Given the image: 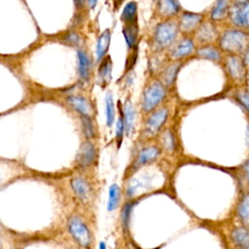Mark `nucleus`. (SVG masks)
<instances>
[{
  "label": "nucleus",
  "mask_w": 249,
  "mask_h": 249,
  "mask_svg": "<svg viewBox=\"0 0 249 249\" xmlns=\"http://www.w3.org/2000/svg\"><path fill=\"white\" fill-rule=\"evenodd\" d=\"M217 45L224 53L241 55L249 49V30L230 25L220 33Z\"/></svg>",
  "instance_id": "f257e3e1"
},
{
  "label": "nucleus",
  "mask_w": 249,
  "mask_h": 249,
  "mask_svg": "<svg viewBox=\"0 0 249 249\" xmlns=\"http://www.w3.org/2000/svg\"><path fill=\"white\" fill-rule=\"evenodd\" d=\"M180 34L176 18L160 19L153 28L152 45L158 52L169 50Z\"/></svg>",
  "instance_id": "f03ea898"
},
{
  "label": "nucleus",
  "mask_w": 249,
  "mask_h": 249,
  "mask_svg": "<svg viewBox=\"0 0 249 249\" xmlns=\"http://www.w3.org/2000/svg\"><path fill=\"white\" fill-rule=\"evenodd\" d=\"M166 95V88L160 80H153L147 84L141 96V110L150 114L162 102Z\"/></svg>",
  "instance_id": "7ed1b4c3"
},
{
  "label": "nucleus",
  "mask_w": 249,
  "mask_h": 249,
  "mask_svg": "<svg viewBox=\"0 0 249 249\" xmlns=\"http://www.w3.org/2000/svg\"><path fill=\"white\" fill-rule=\"evenodd\" d=\"M227 22L231 26L249 30V0L233 1Z\"/></svg>",
  "instance_id": "20e7f679"
},
{
  "label": "nucleus",
  "mask_w": 249,
  "mask_h": 249,
  "mask_svg": "<svg viewBox=\"0 0 249 249\" xmlns=\"http://www.w3.org/2000/svg\"><path fill=\"white\" fill-rule=\"evenodd\" d=\"M217 23L213 22L209 18H205L196 30L192 35L195 43L197 46L207 45V44H215L217 43L221 31L218 28Z\"/></svg>",
  "instance_id": "39448f33"
},
{
  "label": "nucleus",
  "mask_w": 249,
  "mask_h": 249,
  "mask_svg": "<svg viewBox=\"0 0 249 249\" xmlns=\"http://www.w3.org/2000/svg\"><path fill=\"white\" fill-rule=\"evenodd\" d=\"M207 18L205 13H196L182 10L176 17L180 34L192 36L199 24Z\"/></svg>",
  "instance_id": "423d86ee"
},
{
  "label": "nucleus",
  "mask_w": 249,
  "mask_h": 249,
  "mask_svg": "<svg viewBox=\"0 0 249 249\" xmlns=\"http://www.w3.org/2000/svg\"><path fill=\"white\" fill-rule=\"evenodd\" d=\"M196 50V44L192 36L182 35L180 39H177L175 43L169 49L170 60H183L193 54Z\"/></svg>",
  "instance_id": "0eeeda50"
},
{
  "label": "nucleus",
  "mask_w": 249,
  "mask_h": 249,
  "mask_svg": "<svg viewBox=\"0 0 249 249\" xmlns=\"http://www.w3.org/2000/svg\"><path fill=\"white\" fill-rule=\"evenodd\" d=\"M223 61L225 65L226 72L229 76V78L235 82V83H241L245 80L246 77V66L243 63L241 55L237 54H228L224 53Z\"/></svg>",
  "instance_id": "6e6552de"
},
{
  "label": "nucleus",
  "mask_w": 249,
  "mask_h": 249,
  "mask_svg": "<svg viewBox=\"0 0 249 249\" xmlns=\"http://www.w3.org/2000/svg\"><path fill=\"white\" fill-rule=\"evenodd\" d=\"M168 117V108L161 107L155 109L150 113L148 119L146 120L143 134L145 138H153L159 134L160 128L164 124Z\"/></svg>",
  "instance_id": "1a4fd4ad"
},
{
  "label": "nucleus",
  "mask_w": 249,
  "mask_h": 249,
  "mask_svg": "<svg viewBox=\"0 0 249 249\" xmlns=\"http://www.w3.org/2000/svg\"><path fill=\"white\" fill-rule=\"evenodd\" d=\"M160 150L156 146H148L146 148L141 149L137 153L134 160L131 162V164L125 170L124 178L130 177L131 175H133L135 173L136 170H138L142 166L155 161L158 159V157L160 156Z\"/></svg>",
  "instance_id": "9d476101"
},
{
  "label": "nucleus",
  "mask_w": 249,
  "mask_h": 249,
  "mask_svg": "<svg viewBox=\"0 0 249 249\" xmlns=\"http://www.w3.org/2000/svg\"><path fill=\"white\" fill-rule=\"evenodd\" d=\"M181 11L179 0H155V15L160 20L176 18Z\"/></svg>",
  "instance_id": "9b49d317"
},
{
  "label": "nucleus",
  "mask_w": 249,
  "mask_h": 249,
  "mask_svg": "<svg viewBox=\"0 0 249 249\" xmlns=\"http://www.w3.org/2000/svg\"><path fill=\"white\" fill-rule=\"evenodd\" d=\"M69 231L74 239L82 246L89 247L91 242V235L87 228V226L77 217H73L70 219L69 224Z\"/></svg>",
  "instance_id": "f8f14e48"
},
{
  "label": "nucleus",
  "mask_w": 249,
  "mask_h": 249,
  "mask_svg": "<svg viewBox=\"0 0 249 249\" xmlns=\"http://www.w3.org/2000/svg\"><path fill=\"white\" fill-rule=\"evenodd\" d=\"M232 2L233 0H215L208 12L207 18L217 24L227 21Z\"/></svg>",
  "instance_id": "ddd939ff"
},
{
  "label": "nucleus",
  "mask_w": 249,
  "mask_h": 249,
  "mask_svg": "<svg viewBox=\"0 0 249 249\" xmlns=\"http://www.w3.org/2000/svg\"><path fill=\"white\" fill-rule=\"evenodd\" d=\"M195 54L203 59H208L214 62H220L223 59L224 53L218 47L217 43L197 46Z\"/></svg>",
  "instance_id": "4468645a"
},
{
  "label": "nucleus",
  "mask_w": 249,
  "mask_h": 249,
  "mask_svg": "<svg viewBox=\"0 0 249 249\" xmlns=\"http://www.w3.org/2000/svg\"><path fill=\"white\" fill-rule=\"evenodd\" d=\"M181 66L182 60H171V62L166 64V66L160 72L159 80L165 86V88L173 86Z\"/></svg>",
  "instance_id": "2eb2a0df"
},
{
  "label": "nucleus",
  "mask_w": 249,
  "mask_h": 249,
  "mask_svg": "<svg viewBox=\"0 0 249 249\" xmlns=\"http://www.w3.org/2000/svg\"><path fill=\"white\" fill-rule=\"evenodd\" d=\"M120 20L123 24L138 23V3L136 1L131 0L124 4L120 16Z\"/></svg>",
  "instance_id": "dca6fc26"
},
{
  "label": "nucleus",
  "mask_w": 249,
  "mask_h": 249,
  "mask_svg": "<svg viewBox=\"0 0 249 249\" xmlns=\"http://www.w3.org/2000/svg\"><path fill=\"white\" fill-rule=\"evenodd\" d=\"M95 159V149L94 146L87 141L82 144L79 154H78V163L81 166H89L90 165Z\"/></svg>",
  "instance_id": "f3484780"
},
{
  "label": "nucleus",
  "mask_w": 249,
  "mask_h": 249,
  "mask_svg": "<svg viewBox=\"0 0 249 249\" xmlns=\"http://www.w3.org/2000/svg\"><path fill=\"white\" fill-rule=\"evenodd\" d=\"M71 186L76 196L83 201H88L91 196V190L88 182L83 178H74L71 181Z\"/></svg>",
  "instance_id": "a211bd4d"
},
{
  "label": "nucleus",
  "mask_w": 249,
  "mask_h": 249,
  "mask_svg": "<svg viewBox=\"0 0 249 249\" xmlns=\"http://www.w3.org/2000/svg\"><path fill=\"white\" fill-rule=\"evenodd\" d=\"M67 100L82 116L91 117L93 114V108L89 101H88L86 98L82 96H70Z\"/></svg>",
  "instance_id": "6ab92c4d"
},
{
  "label": "nucleus",
  "mask_w": 249,
  "mask_h": 249,
  "mask_svg": "<svg viewBox=\"0 0 249 249\" xmlns=\"http://www.w3.org/2000/svg\"><path fill=\"white\" fill-rule=\"evenodd\" d=\"M123 34L129 50L135 49L138 41L139 35V27L138 23L132 24H123Z\"/></svg>",
  "instance_id": "aec40b11"
},
{
  "label": "nucleus",
  "mask_w": 249,
  "mask_h": 249,
  "mask_svg": "<svg viewBox=\"0 0 249 249\" xmlns=\"http://www.w3.org/2000/svg\"><path fill=\"white\" fill-rule=\"evenodd\" d=\"M111 41V30L105 29L98 37L96 43V59L100 61L107 53Z\"/></svg>",
  "instance_id": "412c9836"
},
{
  "label": "nucleus",
  "mask_w": 249,
  "mask_h": 249,
  "mask_svg": "<svg viewBox=\"0 0 249 249\" xmlns=\"http://www.w3.org/2000/svg\"><path fill=\"white\" fill-rule=\"evenodd\" d=\"M231 238L235 246L249 248V229L246 227L235 228L231 234Z\"/></svg>",
  "instance_id": "4be33fe9"
},
{
  "label": "nucleus",
  "mask_w": 249,
  "mask_h": 249,
  "mask_svg": "<svg viewBox=\"0 0 249 249\" xmlns=\"http://www.w3.org/2000/svg\"><path fill=\"white\" fill-rule=\"evenodd\" d=\"M123 119H124V131L128 134L134 124L135 121V110L132 105V103L127 100L125 101L124 108H123Z\"/></svg>",
  "instance_id": "5701e85b"
},
{
  "label": "nucleus",
  "mask_w": 249,
  "mask_h": 249,
  "mask_svg": "<svg viewBox=\"0 0 249 249\" xmlns=\"http://www.w3.org/2000/svg\"><path fill=\"white\" fill-rule=\"evenodd\" d=\"M101 60L102 61L98 69V75L102 82V85L106 86L110 83L112 79V60L109 55L104 56Z\"/></svg>",
  "instance_id": "b1692460"
},
{
  "label": "nucleus",
  "mask_w": 249,
  "mask_h": 249,
  "mask_svg": "<svg viewBox=\"0 0 249 249\" xmlns=\"http://www.w3.org/2000/svg\"><path fill=\"white\" fill-rule=\"evenodd\" d=\"M237 215L243 226L249 229V194H245L239 201Z\"/></svg>",
  "instance_id": "393cba45"
},
{
  "label": "nucleus",
  "mask_w": 249,
  "mask_h": 249,
  "mask_svg": "<svg viewBox=\"0 0 249 249\" xmlns=\"http://www.w3.org/2000/svg\"><path fill=\"white\" fill-rule=\"evenodd\" d=\"M78 60H79V73L83 80L87 81L89 77L90 72V60L88 54L84 51H78Z\"/></svg>",
  "instance_id": "a878e982"
},
{
  "label": "nucleus",
  "mask_w": 249,
  "mask_h": 249,
  "mask_svg": "<svg viewBox=\"0 0 249 249\" xmlns=\"http://www.w3.org/2000/svg\"><path fill=\"white\" fill-rule=\"evenodd\" d=\"M121 200V189L117 184H112L109 188V197L107 203L108 211H113L119 205Z\"/></svg>",
  "instance_id": "bb28decb"
},
{
  "label": "nucleus",
  "mask_w": 249,
  "mask_h": 249,
  "mask_svg": "<svg viewBox=\"0 0 249 249\" xmlns=\"http://www.w3.org/2000/svg\"><path fill=\"white\" fill-rule=\"evenodd\" d=\"M105 114H106V124L109 127L113 125L115 120V105L113 100V95L111 92H107L105 96Z\"/></svg>",
  "instance_id": "cd10ccee"
},
{
  "label": "nucleus",
  "mask_w": 249,
  "mask_h": 249,
  "mask_svg": "<svg viewBox=\"0 0 249 249\" xmlns=\"http://www.w3.org/2000/svg\"><path fill=\"white\" fill-rule=\"evenodd\" d=\"M160 142L162 149H164L166 152H172L174 150V138L169 129H166L160 134Z\"/></svg>",
  "instance_id": "c85d7f7f"
},
{
  "label": "nucleus",
  "mask_w": 249,
  "mask_h": 249,
  "mask_svg": "<svg viewBox=\"0 0 249 249\" xmlns=\"http://www.w3.org/2000/svg\"><path fill=\"white\" fill-rule=\"evenodd\" d=\"M82 123H83V127H84V133L88 138H90L94 135V129H93V124L90 120V117H82Z\"/></svg>",
  "instance_id": "c756f323"
},
{
  "label": "nucleus",
  "mask_w": 249,
  "mask_h": 249,
  "mask_svg": "<svg viewBox=\"0 0 249 249\" xmlns=\"http://www.w3.org/2000/svg\"><path fill=\"white\" fill-rule=\"evenodd\" d=\"M124 132V124L123 115H121V116L119 117V119H118V122H117V127H116V139H117L118 147H120V146H121V144H122V140H123Z\"/></svg>",
  "instance_id": "7c9ffc66"
},
{
  "label": "nucleus",
  "mask_w": 249,
  "mask_h": 249,
  "mask_svg": "<svg viewBox=\"0 0 249 249\" xmlns=\"http://www.w3.org/2000/svg\"><path fill=\"white\" fill-rule=\"evenodd\" d=\"M236 99L242 106L246 109V111L249 113V92L247 90H238L235 94Z\"/></svg>",
  "instance_id": "2f4dec72"
},
{
  "label": "nucleus",
  "mask_w": 249,
  "mask_h": 249,
  "mask_svg": "<svg viewBox=\"0 0 249 249\" xmlns=\"http://www.w3.org/2000/svg\"><path fill=\"white\" fill-rule=\"evenodd\" d=\"M132 206L133 204H126L124 209H123V212H122V221H123V224H124V227H126L128 225V220H129V214L131 212V209H132Z\"/></svg>",
  "instance_id": "473e14b6"
},
{
  "label": "nucleus",
  "mask_w": 249,
  "mask_h": 249,
  "mask_svg": "<svg viewBox=\"0 0 249 249\" xmlns=\"http://www.w3.org/2000/svg\"><path fill=\"white\" fill-rule=\"evenodd\" d=\"M66 41H68L70 44L77 45V44H79L80 39H79V36H78L77 34H75V33H70V34L67 35Z\"/></svg>",
  "instance_id": "72a5a7b5"
},
{
  "label": "nucleus",
  "mask_w": 249,
  "mask_h": 249,
  "mask_svg": "<svg viewBox=\"0 0 249 249\" xmlns=\"http://www.w3.org/2000/svg\"><path fill=\"white\" fill-rule=\"evenodd\" d=\"M241 57H242L243 63L246 66V68H249V49L241 54Z\"/></svg>",
  "instance_id": "f704fd0d"
},
{
  "label": "nucleus",
  "mask_w": 249,
  "mask_h": 249,
  "mask_svg": "<svg viewBox=\"0 0 249 249\" xmlns=\"http://www.w3.org/2000/svg\"><path fill=\"white\" fill-rule=\"evenodd\" d=\"M242 168H243V171H244V175L246 177V180L247 182L249 183V160H246L243 165H242Z\"/></svg>",
  "instance_id": "c9c22d12"
},
{
  "label": "nucleus",
  "mask_w": 249,
  "mask_h": 249,
  "mask_svg": "<svg viewBox=\"0 0 249 249\" xmlns=\"http://www.w3.org/2000/svg\"><path fill=\"white\" fill-rule=\"evenodd\" d=\"M126 0H113V7L115 10H117L118 8L121 7L122 4H124Z\"/></svg>",
  "instance_id": "e433bc0d"
},
{
  "label": "nucleus",
  "mask_w": 249,
  "mask_h": 249,
  "mask_svg": "<svg viewBox=\"0 0 249 249\" xmlns=\"http://www.w3.org/2000/svg\"><path fill=\"white\" fill-rule=\"evenodd\" d=\"M98 0H88V5L90 9H94Z\"/></svg>",
  "instance_id": "4c0bfd02"
},
{
  "label": "nucleus",
  "mask_w": 249,
  "mask_h": 249,
  "mask_svg": "<svg viewBox=\"0 0 249 249\" xmlns=\"http://www.w3.org/2000/svg\"><path fill=\"white\" fill-rule=\"evenodd\" d=\"M74 1L78 7H83L86 2V0H74Z\"/></svg>",
  "instance_id": "58836bf2"
},
{
  "label": "nucleus",
  "mask_w": 249,
  "mask_h": 249,
  "mask_svg": "<svg viewBox=\"0 0 249 249\" xmlns=\"http://www.w3.org/2000/svg\"><path fill=\"white\" fill-rule=\"evenodd\" d=\"M99 247H100V248H102V249H104V248H106V245H105L103 242H101V243L99 244Z\"/></svg>",
  "instance_id": "ea45409f"
},
{
  "label": "nucleus",
  "mask_w": 249,
  "mask_h": 249,
  "mask_svg": "<svg viewBox=\"0 0 249 249\" xmlns=\"http://www.w3.org/2000/svg\"><path fill=\"white\" fill-rule=\"evenodd\" d=\"M233 1H237V0H233Z\"/></svg>",
  "instance_id": "a19ab883"
}]
</instances>
